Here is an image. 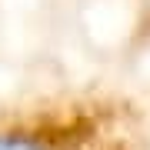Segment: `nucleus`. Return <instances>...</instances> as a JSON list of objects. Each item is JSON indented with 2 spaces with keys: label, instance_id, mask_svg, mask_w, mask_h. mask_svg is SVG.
<instances>
[{
  "label": "nucleus",
  "instance_id": "obj_1",
  "mask_svg": "<svg viewBox=\"0 0 150 150\" xmlns=\"http://www.w3.org/2000/svg\"><path fill=\"white\" fill-rule=\"evenodd\" d=\"M0 150H150L130 103L57 100L0 113Z\"/></svg>",
  "mask_w": 150,
  "mask_h": 150
}]
</instances>
